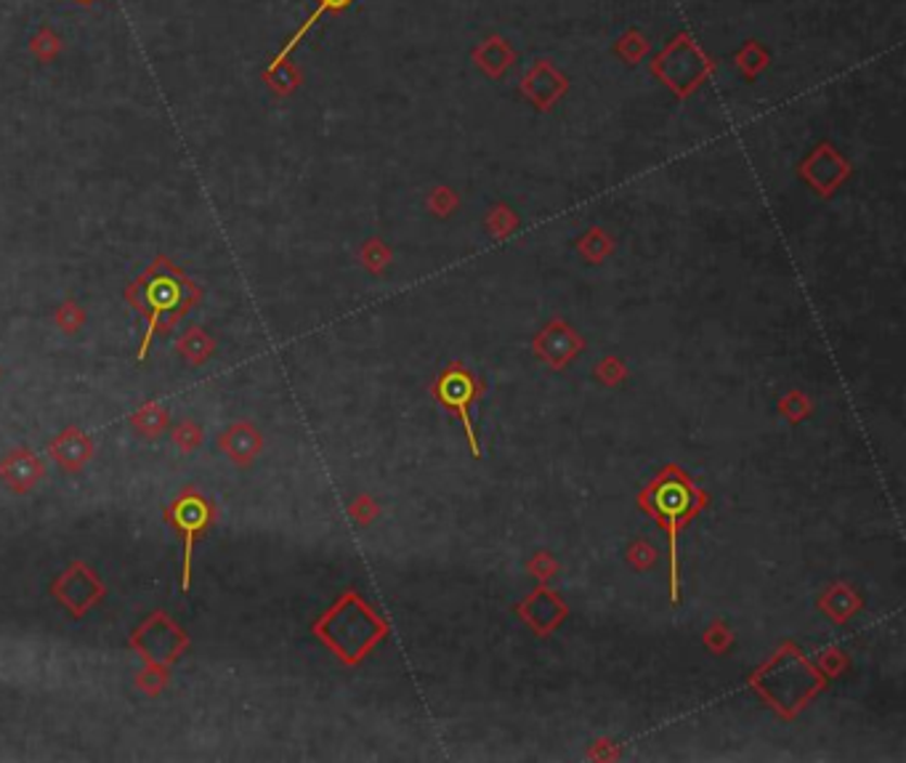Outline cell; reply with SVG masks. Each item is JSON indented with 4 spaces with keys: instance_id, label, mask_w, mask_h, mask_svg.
Masks as SVG:
<instances>
[{
    "instance_id": "cell-1",
    "label": "cell",
    "mask_w": 906,
    "mask_h": 763,
    "mask_svg": "<svg viewBox=\"0 0 906 763\" xmlns=\"http://www.w3.org/2000/svg\"><path fill=\"white\" fill-rule=\"evenodd\" d=\"M651 506H654V513L667 524L671 530V570H673V601L678 599V526L686 522V517L691 513V506H694V495H691V487L686 482H680L678 476L662 479L660 484L651 493Z\"/></svg>"
},
{
    "instance_id": "cell-2",
    "label": "cell",
    "mask_w": 906,
    "mask_h": 763,
    "mask_svg": "<svg viewBox=\"0 0 906 763\" xmlns=\"http://www.w3.org/2000/svg\"><path fill=\"white\" fill-rule=\"evenodd\" d=\"M130 644L144 654L150 665H159V662H174L179 658L181 649L187 647V636H183L165 614H152V618L133 633Z\"/></svg>"
},
{
    "instance_id": "cell-3",
    "label": "cell",
    "mask_w": 906,
    "mask_h": 763,
    "mask_svg": "<svg viewBox=\"0 0 906 763\" xmlns=\"http://www.w3.org/2000/svg\"><path fill=\"white\" fill-rule=\"evenodd\" d=\"M53 594L62 601L75 618H82L99 599H102L104 588L99 583V577L88 570L86 564H75L73 570L64 572L62 577L53 583Z\"/></svg>"
},
{
    "instance_id": "cell-4",
    "label": "cell",
    "mask_w": 906,
    "mask_h": 763,
    "mask_svg": "<svg viewBox=\"0 0 906 763\" xmlns=\"http://www.w3.org/2000/svg\"><path fill=\"white\" fill-rule=\"evenodd\" d=\"M174 524L179 526L187 537V554H183V588H189V572H192V543L194 535L207 524V503L200 498L197 493H183L179 500L174 503Z\"/></svg>"
},
{
    "instance_id": "cell-5",
    "label": "cell",
    "mask_w": 906,
    "mask_h": 763,
    "mask_svg": "<svg viewBox=\"0 0 906 763\" xmlns=\"http://www.w3.org/2000/svg\"><path fill=\"white\" fill-rule=\"evenodd\" d=\"M436 394H439L444 407H449V410H455L460 418H463L468 436H471L473 453L478 455L476 436H473V425H471V416H468V405H471L473 396H476V383H473V378L468 376L465 370L452 368V370L444 372V376H442L439 386H436Z\"/></svg>"
},
{
    "instance_id": "cell-6",
    "label": "cell",
    "mask_w": 906,
    "mask_h": 763,
    "mask_svg": "<svg viewBox=\"0 0 906 763\" xmlns=\"http://www.w3.org/2000/svg\"><path fill=\"white\" fill-rule=\"evenodd\" d=\"M43 476V466L29 449H14L9 458L0 463V479L9 484L14 493H27L38 479Z\"/></svg>"
},
{
    "instance_id": "cell-7",
    "label": "cell",
    "mask_w": 906,
    "mask_h": 763,
    "mask_svg": "<svg viewBox=\"0 0 906 763\" xmlns=\"http://www.w3.org/2000/svg\"><path fill=\"white\" fill-rule=\"evenodd\" d=\"M51 455L64 471H80L91 460L93 442L80 429H69L51 445Z\"/></svg>"
},
{
    "instance_id": "cell-8",
    "label": "cell",
    "mask_w": 906,
    "mask_h": 763,
    "mask_svg": "<svg viewBox=\"0 0 906 763\" xmlns=\"http://www.w3.org/2000/svg\"><path fill=\"white\" fill-rule=\"evenodd\" d=\"M221 449L234 463L247 466L260 453V436L251 423H232L221 434Z\"/></svg>"
},
{
    "instance_id": "cell-9",
    "label": "cell",
    "mask_w": 906,
    "mask_h": 763,
    "mask_svg": "<svg viewBox=\"0 0 906 763\" xmlns=\"http://www.w3.org/2000/svg\"><path fill=\"white\" fill-rule=\"evenodd\" d=\"M179 348H181L183 357L189 359V363H192V365H203V359L210 357L213 341L207 339L203 330H189V333L181 339Z\"/></svg>"
},
{
    "instance_id": "cell-10",
    "label": "cell",
    "mask_w": 906,
    "mask_h": 763,
    "mask_svg": "<svg viewBox=\"0 0 906 763\" xmlns=\"http://www.w3.org/2000/svg\"><path fill=\"white\" fill-rule=\"evenodd\" d=\"M133 429L146 436H159V431L165 429V410L157 405L141 407V410L133 416Z\"/></svg>"
},
{
    "instance_id": "cell-11",
    "label": "cell",
    "mask_w": 906,
    "mask_h": 763,
    "mask_svg": "<svg viewBox=\"0 0 906 763\" xmlns=\"http://www.w3.org/2000/svg\"><path fill=\"white\" fill-rule=\"evenodd\" d=\"M174 442L183 449V453H189V449H197L200 445H203V429H200L197 423L176 425Z\"/></svg>"
},
{
    "instance_id": "cell-12",
    "label": "cell",
    "mask_w": 906,
    "mask_h": 763,
    "mask_svg": "<svg viewBox=\"0 0 906 763\" xmlns=\"http://www.w3.org/2000/svg\"><path fill=\"white\" fill-rule=\"evenodd\" d=\"M56 319H59V325H62L64 330H67V333H73V330H78L80 325H82V311L78 309V306L73 304V301H67V304L62 306V311H59L56 315Z\"/></svg>"
},
{
    "instance_id": "cell-13",
    "label": "cell",
    "mask_w": 906,
    "mask_h": 763,
    "mask_svg": "<svg viewBox=\"0 0 906 763\" xmlns=\"http://www.w3.org/2000/svg\"><path fill=\"white\" fill-rule=\"evenodd\" d=\"M82 3H88V0H82Z\"/></svg>"
}]
</instances>
